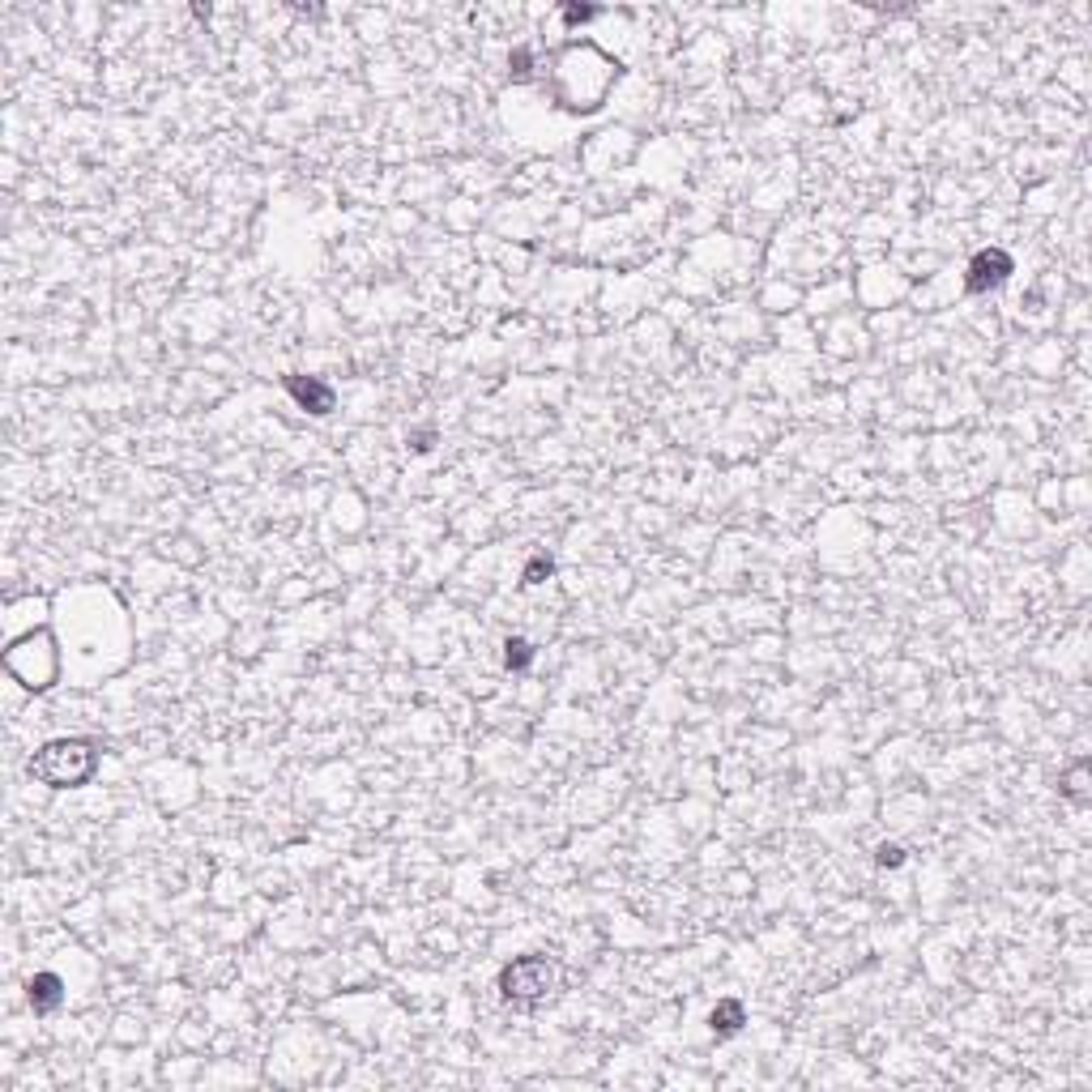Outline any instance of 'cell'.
Returning a JSON list of instances; mask_svg holds the SVG:
<instances>
[{
  "label": "cell",
  "instance_id": "1",
  "mask_svg": "<svg viewBox=\"0 0 1092 1092\" xmlns=\"http://www.w3.org/2000/svg\"><path fill=\"white\" fill-rule=\"evenodd\" d=\"M95 768H99V747L90 743V739H56V743H43L30 755V764H26V773L35 781H43L48 790H77V786H86L95 777Z\"/></svg>",
  "mask_w": 1092,
  "mask_h": 1092
},
{
  "label": "cell",
  "instance_id": "2",
  "mask_svg": "<svg viewBox=\"0 0 1092 1092\" xmlns=\"http://www.w3.org/2000/svg\"><path fill=\"white\" fill-rule=\"evenodd\" d=\"M555 986H559V969L543 956H516L512 964L499 969V998L516 1007H534Z\"/></svg>",
  "mask_w": 1092,
  "mask_h": 1092
},
{
  "label": "cell",
  "instance_id": "3",
  "mask_svg": "<svg viewBox=\"0 0 1092 1092\" xmlns=\"http://www.w3.org/2000/svg\"><path fill=\"white\" fill-rule=\"evenodd\" d=\"M1011 256L1003 248H982L973 260H969V278H964V286H969V295H986L994 286H1003L1007 278H1011Z\"/></svg>",
  "mask_w": 1092,
  "mask_h": 1092
},
{
  "label": "cell",
  "instance_id": "4",
  "mask_svg": "<svg viewBox=\"0 0 1092 1092\" xmlns=\"http://www.w3.org/2000/svg\"><path fill=\"white\" fill-rule=\"evenodd\" d=\"M286 393H291L307 414H316V418L333 414V405H338L333 385H325V380H316V376H286Z\"/></svg>",
  "mask_w": 1092,
  "mask_h": 1092
},
{
  "label": "cell",
  "instance_id": "5",
  "mask_svg": "<svg viewBox=\"0 0 1092 1092\" xmlns=\"http://www.w3.org/2000/svg\"><path fill=\"white\" fill-rule=\"evenodd\" d=\"M26 990H30V1007H35L39 1016H48V1011H56V1007L64 1003V982H60L56 973H35Z\"/></svg>",
  "mask_w": 1092,
  "mask_h": 1092
},
{
  "label": "cell",
  "instance_id": "6",
  "mask_svg": "<svg viewBox=\"0 0 1092 1092\" xmlns=\"http://www.w3.org/2000/svg\"><path fill=\"white\" fill-rule=\"evenodd\" d=\"M747 1024V1007L739 998H721L713 1011H708V1029L717 1033V1037H730V1033H739Z\"/></svg>",
  "mask_w": 1092,
  "mask_h": 1092
},
{
  "label": "cell",
  "instance_id": "7",
  "mask_svg": "<svg viewBox=\"0 0 1092 1092\" xmlns=\"http://www.w3.org/2000/svg\"><path fill=\"white\" fill-rule=\"evenodd\" d=\"M1089 768H1092L1089 760H1080V764H1076V768H1071V773L1062 777V786H1058V794L1071 798L1076 806H1089V790H1084V781H1089Z\"/></svg>",
  "mask_w": 1092,
  "mask_h": 1092
},
{
  "label": "cell",
  "instance_id": "8",
  "mask_svg": "<svg viewBox=\"0 0 1092 1092\" xmlns=\"http://www.w3.org/2000/svg\"><path fill=\"white\" fill-rule=\"evenodd\" d=\"M530 661H534V645H530L525 636H508V641H503V666H508V670L521 674V670H530Z\"/></svg>",
  "mask_w": 1092,
  "mask_h": 1092
},
{
  "label": "cell",
  "instance_id": "9",
  "mask_svg": "<svg viewBox=\"0 0 1092 1092\" xmlns=\"http://www.w3.org/2000/svg\"><path fill=\"white\" fill-rule=\"evenodd\" d=\"M550 572H555V559H550V555H534V559L525 563L521 581H525V585H543V581L550 576Z\"/></svg>",
  "mask_w": 1092,
  "mask_h": 1092
},
{
  "label": "cell",
  "instance_id": "10",
  "mask_svg": "<svg viewBox=\"0 0 1092 1092\" xmlns=\"http://www.w3.org/2000/svg\"><path fill=\"white\" fill-rule=\"evenodd\" d=\"M589 17H597L594 4H563V22H568V26H576V22H589Z\"/></svg>",
  "mask_w": 1092,
  "mask_h": 1092
},
{
  "label": "cell",
  "instance_id": "11",
  "mask_svg": "<svg viewBox=\"0 0 1092 1092\" xmlns=\"http://www.w3.org/2000/svg\"><path fill=\"white\" fill-rule=\"evenodd\" d=\"M875 862H879V866H900V862H905V849H900V845H879V849H875Z\"/></svg>",
  "mask_w": 1092,
  "mask_h": 1092
},
{
  "label": "cell",
  "instance_id": "12",
  "mask_svg": "<svg viewBox=\"0 0 1092 1092\" xmlns=\"http://www.w3.org/2000/svg\"><path fill=\"white\" fill-rule=\"evenodd\" d=\"M508 64H512V73H516V77H525V73H530V51H525V48H516V51H512V60H508Z\"/></svg>",
  "mask_w": 1092,
  "mask_h": 1092
},
{
  "label": "cell",
  "instance_id": "13",
  "mask_svg": "<svg viewBox=\"0 0 1092 1092\" xmlns=\"http://www.w3.org/2000/svg\"><path fill=\"white\" fill-rule=\"evenodd\" d=\"M414 448H418V452H427V448H431V436H427V431H423V436H414Z\"/></svg>",
  "mask_w": 1092,
  "mask_h": 1092
}]
</instances>
